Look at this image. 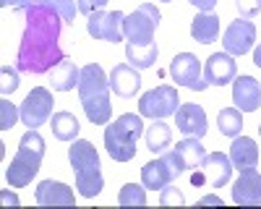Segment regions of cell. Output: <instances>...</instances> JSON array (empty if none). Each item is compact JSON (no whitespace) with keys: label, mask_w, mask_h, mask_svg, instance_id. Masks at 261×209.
Segmentation results:
<instances>
[{"label":"cell","mask_w":261,"mask_h":209,"mask_svg":"<svg viewBox=\"0 0 261 209\" xmlns=\"http://www.w3.org/2000/svg\"><path fill=\"white\" fill-rule=\"evenodd\" d=\"M191 180H193V186H201V183H204V173H193Z\"/></svg>","instance_id":"obj_40"},{"label":"cell","mask_w":261,"mask_h":209,"mask_svg":"<svg viewBox=\"0 0 261 209\" xmlns=\"http://www.w3.org/2000/svg\"><path fill=\"white\" fill-rule=\"evenodd\" d=\"M144 141H146V149L151 154H162L172 144V128L165 120H151L144 128Z\"/></svg>","instance_id":"obj_23"},{"label":"cell","mask_w":261,"mask_h":209,"mask_svg":"<svg viewBox=\"0 0 261 209\" xmlns=\"http://www.w3.org/2000/svg\"><path fill=\"white\" fill-rule=\"evenodd\" d=\"M253 66H256V68H261V42L253 47Z\"/></svg>","instance_id":"obj_38"},{"label":"cell","mask_w":261,"mask_h":209,"mask_svg":"<svg viewBox=\"0 0 261 209\" xmlns=\"http://www.w3.org/2000/svg\"><path fill=\"white\" fill-rule=\"evenodd\" d=\"M3 201H6V204H18V196H16V194H8V191H3Z\"/></svg>","instance_id":"obj_39"},{"label":"cell","mask_w":261,"mask_h":209,"mask_svg":"<svg viewBox=\"0 0 261 209\" xmlns=\"http://www.w3.org/2000/svg\"><path fill=\"white\" fill-rule=\"evenodd\" d=\"M50 128H53V136H55L58 141L71 144V141H76L81 125H79V118H76L73 113L58 110V113H53V118H50Z\"/></svg>","instance_id":"obj_25"},{"label":"cell","mask_w":261,"mask_h":209,"mask_svg":"<svg viewBox=\"0 0 261 209\" xmlns=\"http://www.w3.org/2000/svg\"><path fill=\"white\" fill-rule=\"evenodd\" d=\"M53 92L47 87H34L24 102L18 104V110H21V123L29 125V128H39V125H45L50 118H53Z\"/></svg>","instance_id":"obj_9"},{"label":"cell","mask_w":261,"mask_h":209,"mask_svg":"<svg viewBox=\"0 0 261 209\" xmlns=\"http://www.w3.org/2000/svg\"><path fill=\"white\" fill-rule=\"evenodd\" d=\"M0 76H3V84H0V92H3V97L13 94L18 89V68L13 71L11 66H3L0 68Z\"/></svg>","instance_id":"obj_31"},{"label":"cell","mask_w":261,"mask_h":209,"mask_svg":"<svg viewBox=\"0 0 261 209\" xmlns=\"http://www.w3.org/2000/svg\"><path fill=\"white\" fill-rule=\"evenodd\" d=\"M16 118H21V110L16 108V104H13L8 97H3V99H0V131L13 128V125H16Z\"/></svg>","instance_id":"obj_29"},{"label":"cell","mask_w":261,"mask_h":209,"mask_svg":"<svg viewBox=\"0 0 261 209\" xmlns=\"http://www.w3.org/2000/svg\"><path fill=\"white\" fill-rule=\"evenodd\" d=\"M178 89L170 84H160V87L149 89L141 94L139 99V115L141 118H151V120H165L170 115L178 113Z\"/></svg>","instance_id":"obj_8"},{"label":"cell","mask_w":261,"mask_h":209,"mask_svg":"<svg viewBox=\"0 0 261 209\" xmlns=\"http://www.w3.org/2000/svg\"><path fill=\"white\" fill-rule=\"evenodd\" d=\"M191 37L199 42V45H212V42H217V37H220V16L217 13H204L199 11V16H196L191 21Z\"/></svg>","instance_id":"obj_22"},{"label":"cell","mask_w":261,"mask_h":209,"mask_svg":"<svg viewBox=\"0 0 261 209\" xmlns=\"http://www.w3.org/2000/svg\"><path fill=\"white\" fill-rule=\"evenodd\" d=\"M34 0H0V6L3 8H16V11H27Z\"/></svg>","instance_id":"obj_35"},{"label":"cell","mask_w":261,"mask_h":209,"mask_svg":"<svg viewBox=\"0 0 261 209\" xmlns=\"http://www.w3.org/2000/svg\"><path fill=\"white\" fill-rule=\"evenodd\" d=\"M258 136H261V123H258Z\"/></svg>","instance_id":"obj_42"},{"label":"cell","mask_w":261,"mask_h":209,"mask_svg":"<svg viewBox=\"0 0 261 209\" xmlns=\"http://www.w3.org/2000/svg\"><path fill=\"white\" fill-rule=\"evenodd\" d=\"M120 206H144L146 204V186L144 183H125L118 191Z\"/></svg>","instance_id":"obj_28"},{"label":"cell","mask_w":261,"mask_h":209,"mask_svg":"<svg viewBox=\"0 0 261 209\" xmlns=\"http://www.w3.org/2000/svg\"><path fill=\"white\" fill-rule=\"evenodd\" d=\"M125 58L134 68H151L160 58V47L151 42V45H125Z\"/></svg>","instance_id":"obj_26"},{"label":"cell","mask_w":261,"mask_h":209,"mask_svg":"<svg viewBox=\"0 0 261 209\" xmlns=\"http://www.w3.org/2000/svg\"><path fill=\"white\" fill-rule=\"evenodd\" d=\"M175 125L183 136L204 139L206 136V110L196 102H183L175 113Z\"/></svg>","instance_id":"obj_16"},{"label":"cell","mask_w":261,"mask_h":209,"mask_svg":"<svg viewBox=\"0 0 261 209\" xmlns=\"http://www.w3.org/2000/svg\"><path fill=\"white\" fill-rule=\"evenodd\" d=\"M230 160L232 167L246 170V167H256L258 165V146L251 136H235L230 144Z\"/></svg>","instance_id":"obj_21"},{"label":"cell","mask_w":261,"mask_h":209,"mask_svg":"<svg viewBox=\"0 0 261 209\" xmlns=\"http://www.w3.org/2000/svg\"><path fill=\"white\" fill-rule=\"evenodd\" d=\"M256 45V24L251 18H235L222 34V47L232 58L248 55Z\"/></svg>","instance_id":"obj_12"},{"label":"cell","mask_w":261,"mask_h":209,"mask_svg":"<svg viewBox=\"0 0 261 209\" xmlns=\"http://www.w3.org/2000/svg\"><path fill=\"white\" fill-rule=\"evenodd\" d=\"M42 160H45V139L37 128H29L18 141L16 157L6 167V180L11 183V188H27L39 173Z\"/></svg>","instance_id":"obj_4"},{"label":"cell","mask_w":261,"mask_h":209,"mask_svg":"<svg viewBox=\"0 0 261 209\" xmlns=\"http://www.w3.org/2000/svg\"><path fill=\"white\" fill-rule=\"evenodd\" d=\"M160 204L162 206H170V204L180 206V204H186V196L180 194V188L175 183H170V186H165L162 191H160Z\"/></svg>","instance_id":"obj_32"},{"label":"cell","mask_w":261,"mask_h":209,"mask_svg":"<svg viewBox=\"0 0 261 209\" xmlns=\"http://www.w3.org/2000/svg\"><path fill=\"white\" fill-rule=\"evenodd\" d=\"M201 173H204V180L212 188H222L232 178V160H230V154H225V152H209L201 160Z\"/></svg>","instance_id":"obj_18"},{"label":"cell","mask_w":261,"mask_h":209,"mask_svg":"<svg viewBox=\"0 0 261 209\" xmlns=\"http://www.w3.org/2000/svg\"><path fill=\"white\" fill-rule=\"evenodd\" d=\"M235 8L241 18H256L261 13V0H235Z\"/></svg>","instance_id":"obj_33"},{"label":"cell","mask_w":261,"mask_h":209,"mask_svg":"<svg viewBox=\"0 0 261 209\" xmlns=\"http://www.w3.org/2000/svg\"><path fill=\"white\" fill-rule=\"evenodd\" d=\"M141 73L139 68H134L130 63H120V66H115L110 71V89L123 97V99H130V97H136V92L141 89Z\"/></svg>","instance_id":"obj_19"},{"label":"cell","mask_w":261,"mask_h":209,"mask_svg":"<svg viewBox=\"0 0 261 209\" xmlns=\"http://www.w3.org/2000/svg\"><path fill=\"white\" fill-rule=\"evenodd\" d=\"M170 76L178 87H186L191 92H204L209 87L204 79V71H201V60L193 53H178L172 58L170 60Z\"/></svg>","instance_id":"obj_10"},{"label":"cell","mask_w":261,"mask_h":209,"mask_svg":"<svg viewBox=\"0 0 261 209\" xmlns=\"http://www.w3.org/2000/svg\"><path fill=\"white\" fill-rule=\"evenodd\" d=\"M79 99L84 115L94 125H107L113 118L110 104V76L102 71L99 63H86L79 79Z\"/></svg>","instance_id":"obj_2"},{"label":"cell","mask_w":261,"mask_h":209,"mask_svg":"<svg viewBox=\"0 0 261 209\" xmlns=\"http://www.w3.org/2000/svg\"><path fill=\"white\" fill-rule=\"evenodd\" d=\"M110 0H79V13L84 16H92L94 11H102Z\"/></svg>","instance_id":"obj_34"},{"label":"cell","mask_w":261,"mask_h":209,"mask_svg":"<svg viewBox=\"0 0 261 209\" xmlns=\"http://www.w3.org/2000/svg\"><path fill=\"white\" fill-rule=\"evenodd\" d=\"M144 136V120L136 113H123L105 128V149L115 162H130L136 157V144Z\"/></svg>","instance_id":"obj_5"},{"label":"cell","mask_w":261,"mask_h":209,"mask_svg":"<svg viewBox=\"0 0 261 209\" xmlns=\"http://www.w3.org/2000/svg\"><path fill=\"white\" fill-rule=\"evenodd\" d=\"M217 128H220V134L227 136V139L241 136V131H243V113L238 108L220 110V113H217Z\"/></svg>","instance_id":"obj_27"},{"label":"cell","mask_w":261,"mask_h":209,"mask_svg":"<svg viewBox=\"0 0 261 209\" xmlns=\"http://www.w3.org/2000/svg\"><path fill=\"white\" fill-rule=\"evenodd\" d=\"M180 173H186L180 165V157L175 149H170L141 167V183L146 186V191H162L165 186L175 183V178Z\"/></svg>","instance_id":"obj_7"},{"label":"cell","mask_w":261,"mask_h":209,"mask_svg":"<svg viewBox=\"0 0 261 209\" xmlns=\"http://www.w3.org/2000/svg\"><path fill=\"white\" fill-rule=\"evenodd\" d=\"M162 21V13L154 3H141L134 13L123 18V37L128 45H151L157 34V27Z\"/></svg>","instance_id":"obj_6"},{"label":"cell","mask_w":261,"mask_h":209,"mask_svg":"<svg viewBox=\"0 0 261 209\" xmlns=\"http://www.w3.org/2000/svg\"><path fill=\"white\" fill-rule=\"evenodd\" d=\"M188 3H191L193 8H199V11L209 13V11H214V8H217V3H220V0H188Z\"/></svg>","instance_id":"obj_36"},{"label":"cell","mask_w":261,"mask_h":209,"mask_svg":"<svg viewBox=\"0 0 261 209\" xmlns=\"http://www.w3.org/2000/svg\"><path fill=\"white\" fill-rule=\"evenodd\" d=\"M79 79H81V68L65 55L50 71V87H53V92H73V89H79Z\"/></svg>","instance_id":"obj_20"},{"label":"cell","mask_w":261,"mask_h":209,"mask_svg":"<svg viewBox=\"0 0 261 209\" xmlns=\"http://www.w3.org/2000/svg\"><path fill=\"white\" fill-rule=\"evenodd\" d=\"M172 149L178 152L183 170H196V167H201V160L206 157V149H204L201 139H193V136L180 139L175 146H172Z\"/></svg>","instance_id":"obj_24"},{"label":"cell","mask_w":261,"mask_h":209,"mask_svg":"<svg viewBox=\"0 0 261 209\" xmlns=\"http://www.w3.org/2000/svg\"><path fill=\"white\" fill-rule=\"evenodd\" d=\"M199 204H220V206H222V196L209 194V196H201V199H199Z\"/></svg>","instance_id":"obj_37"},{"label":"cell","mask_w":261,"mask_h":209,"mask_svg":"<svg viewBox=\"0 0 261 209\" xmlns=\"http://www.w3.org/2000/svg\"><path fill=\"white\" fill-rule=\"evenodd\" d=\"M24 16H27V27L18 42L16 68L34 76L50 73L65 58L60 50V29L65 21L47 0H34L24 11Z\"/></svg>","instance_id":"obj_1"},{"label":"cell","mask_w":261,"mask_h":209,"mask_svg":"<svg viewBox=\"0 0 261 209\" xmlns=\"http://www.w3.org/2000/svg\"><path fill=\"white\" fill-rule=\"evenodd\" d=\"M238 76V63L230 53H214L204 63V79L209 87H225Z\"/></svg>","instance_id":"obj_15"},{"label":"cell","mask_w":261,"mask_h":209,"mask_svg":"<svg viewBox=\"0 0 261 209\" xmlns=\"http://www.w3.org/2000/svg\"><path fill=\"white\" fill-rule=\"evenodd\" d=\"M68 162L73 167L76 175V188L84 199H94L102 188H105V178H102V162L99 154L94 149L92 141L86 139H76L68 146Z\"/></svg>","instance_id":"obj_3"},{"label":"cell","mask_w":261,"mask_h":209,"mask_svg":"<svg viewBox=\"0 0 261 209\" xmlns=\"http://www.w3.org/2000/svg\"><path fill=\"white\" fill-rule=\"evenodd\" d=\"M34 201L39 206H73L76 204V196H73V188L71 186L47 178V180H42L34 188Z\"/></svg>","instance_id":"obj_17"},{"label":"cell","mask_w":261,"mask_h":209,"mask_svg":"<svg viewBox=\"0 0 261 209\" xmlns=\"http://www.w3.org/2000/svg\"><path fill=\"white\" fill-rule=\"evenodd\" d=\"M47 3L63 16L65 24H73V18L79 13V0H47Z\"/></svg>","instance_id":"obj_30"},{"label":"cell","mask_w":261,"mask_h":209,"mask_svg":"<svg viewBox=\"0 0 261 209\" xmlns=\"http://www.w3.org/2000/svg\"><path fill=\"white\" fill-rule=\"evenodd\" d=\"M232 104L241 113H256L261 108V81L253 76H235L232 79Z\"/></svg>","instance_id":"obj_14"},{"label":"cell","mask_w":261,"mask_h":209,"mask_svg":"<svg viewBox=\"0 0 261 209\" xmlns=\"http://www.w3.org/2000/svg\"><path fill=\"white\" fill-rule=\"evenodd\" d=\"M160 3H172V0H160Z\"/></svg>","instance_id":"obj_41"},{"label":"cell","mask_w":261,"mask_h":209,"mask_svg":"<svg viewBox=\"0 0 261 209\" xmlns=\"http://www.w3.org/2000/svg\"><path fill=\"white\" fill-rule=\"evenodd\" d=\"M232 204H238V206H258L261 204V173L256 167L241 170L238 180L232 183Z\"/></svg>","instance_id":"obj_13"},{"label":"cell","mask_w":261,"mask_h":209,"mask_svg":"<svg viewBox=\"0 0 261 209\" xmlns=\"http://www.w3.org/2000/svg\"><path fill=\"white\" fill-rule=\"evenodd\" d=\"M123 11H94L89 18H86V32L94 39H105V42H123Z\"/></svg>","instance_id":"obj_11"}]
</instances>
